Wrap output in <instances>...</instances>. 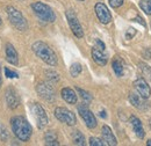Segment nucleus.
<instances>
[{"instance_id": "obj_1", "label": "nucleus", "mask_w": 151, "mask_h": 146, "mask_svg": "<svg viewBox=\"0 0 151 146\" xmlns=\"http://www.w3.org/2000/svg\"><path fill=\"white\" fill-rule=\"evenodd\" d=\"M11 127L15 137L21 142H28L32 137L33 128L23 116H14L11 118Z\"/></svg>"}, {"instance_id": "obj_2", "label": "nucleus", "mask_w": 151, "mask_h": 146, "mask_svg": "<svg viewBox=\"0 0 151 146\" xmlns=\"http://www.w3.org/2000/svg\"><path fill=\"white\" fill-rule=\"evenodd\" d=\"M33 51L35 52V55L37 56L40 59H42L44 63H47L50 66H56L57 65V56L55 51L44 42L37 41L32 45Z\"/></svg>"}, {"instance_id": "obj_3", "label": "nucleus", "mask_w": 151, "mask_h": 146, "mask_svg": "<svg viewBox=\"0 0 151 146\" xmlns=\"http://www.w3.org/2000/svg\"><path fill=\"white\" fill-rule=\"evenodd\" d=\"M32 8H33L34 13L44 22H54L56 20V15H55L52 8L50 6L41 2V1L33 2Z\"/></svg>"}, {"instance_id": "obj_4", "label": "nucleus", "mask_w": 151, "mask_h": 146, "mask_svg": "<svg viewBox=\"0 0 151 146\" xmlns=\"http://www.w3.org/2000/svg\"><path fill=\"white\" fill-rule=\"evenodd\" d=\"M6 11H7V15H8V19L11 21V23L18 30H20V31H26L28 29L27 20L24 19V16L22 15V13L20 12L19 9L14 8L13 6H8L6 8Z\"/></svg>"}, {"instance_id": "obj_5", "label": "nucleus", "mask_w": 151, "mask_h": 146, "mask_svg": "<svg viewBox=\"0 0 151 146\" xmlns=\"http://www.w3.org/2000/svg\"><path fill=\"white\" fill-rule=\"evenodd\" d=\"M55 116L58 121H60L62 123H65L70 127H73L77 123V118L76 115L71 110L66 109L64 107H57L55 109Z\"/></svg>"}, {"instance_id": "obj_6", "label": "nucleus", "mask_w": 151, "mask_h": 146, "mask_svg": "<svg viewBox=\"0 0 151 146\" xmlns=\"http://www.w3.org/2000/svg\"><path fill=\"white\" fill-rule=\"evenodd\" d=\"M30 110L36 120V123H37L38 129H43L45 128V125L48 124V116H47V112L44 108L40 104V103H33L32 107H30Z\"/></svg>"}, {"instance_id": "obj_7", "label": "nucleus", "mask_w": 151, "mask_h": 146, "mask_svg": "<svg viewBox=\"0 0 151 146\" xmlns=\"http://www.w3.org/2000/svg\"><path fill=\"white\" fill-rule=\"evenodd\" d=\"M78 112H79V115L81 116V118L84 120V122H85V124H86L87 128L94 129L95 127H96L98 122H96V118H95L94 114L87 108L86 104L79 106V107H78Z\"/></svg>"}, {"instance_id": "obj_8", "label": "nucleus", "mask_w": 151, "mask_h": 146, "mask_svg": "<svg viewBox=\"0 0 151 146\" xmlns=\"http://www.w3.org/2000/svg\"><path fill=\"white\" fill-rule=\"evenodd\" d=\"M36 92L42 99H44L48 102H52L55 100V89H54L52 85L49 82L38 84L36 87Z\"/></svg>"}, {"instance_id": "obj_9", "label": "nucleus", "mask_w": 151, "mask_h": 146, "mask_svg": "<svg viewBox=\"0 0 151 146\" xmlns=\"http://www.w3.org/2000/svg\"><path fill=\"white\" fill-rule=\"evenodd\" d=\"M66 19H68V23L70 26V29L72 30L73 35L78 38H81L84 36V31H83V28H81V24L79 22L78 18L76 16V14L71 11H68L66 12Z\"/></svg>"}, {"instance_id": "obj_10", "label": "nucleus", "mask_w": 151, "mask_h": 146, "mask_svg": "<svg viewBox=\"0 0 151 146\" xmlns=\"http://www.w3.org/2000/svg\"><path fill=\"white\" fill-rule=\"evenodd\" d=\"M95 14L99 19V21L104 24H108L111 21H112V15H111V12L109 9L107 8V6L102 2H98L94 7Z\"/></svg>"}, {"instance_id": "obj_11", "label": "nucleus", "mask_w": 151, "mask_h": 146, "mask_svg": "<svg viewBox=\"0 0 151 146\" xmlns=\"http://www.w3.org/2000/svg\"><path fill=\"white\" fill-rule=\"evenodd\" d=\"M134 87L139 94V96L142 99H149L151 95V89L150 86L148 85V82L145 81V79L143 78H138L134 81Z\"/></svg>"}, {"instance_id": "obj_12", "label": "nucleus", "mask_w": 151, "mask_h": 146, "mask_svg": "<svg viewBox=\"0 0 151 146\" xmlns=\"http://www.w3.org/2000/svg\"><path fill=\"white\" fill-rule=\"evenodd\" d=\"M92 58L95 63L100 66H105L108 62V57L106 55V50H101L96 47H93L92 48Z\"/></svg>"}, {"instance_id": "obj_13", "label": "nucleus", "mask_w": 151, "mask_h": 146, "mask_svg": "<svg viewBox=\"0 0 151 146\" xmlns=\"http://www.w3.org/2000/svg\"><path fill=\"white\" fill-rule=\"evenodd\" d=\"M101 135H102V140L105 142L106 145L109 146H115L117 145V140L114 136L113 131L111 130V128L108 125H104L101 129Z\"/></svg>"}, {"instance_id": "obj_14", "label": "nucleus", "mask_w": 151, "mask_h": 146, "mask_svg": "<svg viewBox=\"0 0 151 146\" xmlns=\"http://www.w3.org/2000/svg\"><path fill=\"white\" fill-rule=\"evenodd\" d=\"M5 99H6V102H7V104L11 109H15L19 106V96L17 95V92L13 88L9 87V88L6 89Z\"/></svg>"}, {"instance_id": "obj_15", "label": "nucleus", "mask_w": 151, "mask_h": 146, "mask_svg": "<svg viewBox=\"0 0 151 146\" xmlns=\"http://www.w3.org/2000/svg\"><path fill=\"white\" fill-rule=\"evenodd\" d=\"M130 124L132 127V130L135 132V135L139 138V139H143L144 136H145V132H144V129L142 125V122L136 117V116H130V120H129Z\"/></svg>"}, {"instance_id": "obj_16", "label": "nucleus", "mask_w": 151, "mask_h": 146, "mask_svg": "<svg viewBox=\"0 0 151 146\" xmlns=\"http://www.w3.org/2000/svg\"><path fill=\"white\" fill-rule=\"evenodd\" d=\"M6 59L12 65H18L19 63V56L15 50V48L12 44H6Z\"/></svg>"}, {"instance_id": "obj_17", "label": "nucleus", "mask_w": 151, "mask_h": 146, "mask_svg": "<svg viewBox=\"0 0 151 146\" xmlns=\"http://www.w3.org/2000/svg\"><path fill=\"white\" fill-rule=\"evenodd\" d=\"M60 94H62V97L65 102H68L70 104H76L77 103V95H76L73 89H71L69 87H65V88L62 89Z\"/></svg>"}, {"instance_id": "obj_18", "label": "nucleus", "mask_w": 151, "mask_h": 146, "mask_svg": "<svg viewBox=\"0 0 151 146\" xmlns=\"http://www.w3.org/2000/svg\"><path fill=\"white\" fill-rule=\"evenodd\" d=\"M44 140H45V145L48 146H58V139H57V133L55 131H47L45 132V136H44Z\"/></svg>"}, {"instance_id": "obj_19", "label": "nucleus", "mask_w": 151, "mask_h": 146, "mask_svg": "<svg viewBox=\"0 0 151 146\" xmlns=\"http://www.w3.org/2000/svg\"><path fill=\"white\" fill-rule=\"evenodd\" d=\"M113 70L115 74L117 75V77H122L123 75V73H124V67H123V63H122V60L120 59V58H117V57H115V59L113 60Z\"/></svg>"}, {"instance_id": "obj_20", "label": "nucleus", "mask_w": 151, "mask_h": 146, "mask_svg": "<svg viewBox=\"0 0 151 146\" xmlns=\"http://www.w3.org/2000/svg\"><path fill=\"white\" fill-rule=\"evenodd\" d=\"M72 142L75 145H79V146H84L86 143H85V137L84 135L80 132V131H75L72 133Z\"/></svg>"}, {"instance_id": "obj_21", "label": "nucleus", "mask_w": 151, "mask_h": 146, "mask_svg": "<svg viewBox=\"0 0 151 146\" xmlns=\"http://www.w3.org/2000/svg\"><path fill=\"white\" fill-rule=\"evenodd\" d=\"M129 101L134 107L136 108H139L142 106V101H141V96L138 94H135V93H130L129 94Z\"/></svg>"}, {"instance_id": "obj_22", "label": "nucleus", "mask_w": 151, "mask_h": 146, "mask_svg": "<svg viewBox=\"0 0 151 146\" xmlns=\"http://www.w3.org/2000/svg\"><path fill=\"white\" fill-rule=\"evenodd\" d=\"M139 7L145 14L151 15V0H141L139 1Z\"/></svg>"}, {"instance_id": "obj_23", "label": "nucleus", "mask_w": 151, "mask_h": 146, "mask_svg": "<svg viewBox=\"0 0 151 146\" xmlns=\"http://www.w3.org/2000/svg\"><path fill=\"white\" fill-rule=\"evenodd\" d=\"M81 71H83V67H81V65L79 63H73L71 65V67H70V74L73 78H77L81 73Z\"/></svg>"}, {"instance_id": "obj_24", "label": "nucleus", "mask_w": 151, "mask_h": 146, "mask_svg": "<svg viewBox=\"0 0 151 146\" xmlns=\"http://www.w3.org/2000/svg\"><path fill=\"white\" fill-rule=\"evenodd\" d=\"M138 66H139V69H141L142 73L144 74V77L148 78V80H150L151 81V67L150 66L147 65L145 63H138Z\"/></svg>"}, {"instance_id": "obj_25", "label": "nucleus", "mask_w": 151, "mask_h": 146, "mask_svg": "<svg viewBox=\"0 0 151 146\" xmlns=\"http://www.w3.org/2000/svg\"><path fill=\"white\" fill-rule=\"evenodd\" d=\"M76 89H77V92L79 93V95L81 96V99H83L85 102H91V101H92V95H91L88 92L84 91V89H81V88H79V87H77Z\"/></svg>"}, {"instance_id": "obj_26", "label": "nucleus", "mask_w": 151, "mask_h": 146, "mask_svg": "<svg viewBox=\"0 0 151 146\" xmlns=\"http://www.w3.org/2000/svg\"><path fill=\"white\" fill-rule=\"evenodd\" d=\"M45 77L52 82V81H55L57 82L58 80H59V74L57 72H55L54 70H48V71H45Z\"/></svg>"}, {"instance_id": "obj_27", "label": "nucleus", "mask_w": 151, "mask_h": 146, "mask_svg": "<svg viewBox=\"0 0 151 146\" xmlns=\"http://www.w3.org/2000/svg\"><path fill=\"white\" fill-rule=\"evenodd\" d=\"M90 145L91 146H105L106 144L104 143V140L96 138V137H91L90 138Z\"/></svg>"}, {"instance_id": "obj_28", "label": "nucleus", "mask_w": 151, "mask_h": 146, "mask_svg": "<svg viewBox=\"0 0 151 146\" xmlns=\"http://www.w3.org/2000/svg\"><path fill=\"white\" fill-rule=\"evenodd\" d=\"M5 77L9 78V79H13V78H19V74L12 70H9L8 67H5Z\"/></svg>"}, {"instance_id": "obj_29", "label": "nucleus", "mask_w": 151, "mask_h": 146, "mask_svg": "<svg viewBox=\"0 0 151 146\" xmlns=\"http://www.w3.org/2000/svg\"><path fill=\"white\" fill-rule=\"evenodd\" d=\"M108 1H109L111 6L114 7V8H117V7L122 6V5H123V2H124V0H108Z\"/></svg>"}, {"instance_id": "obj_30", "label": "nucleus", "mask_w": 151, "mask_h": 146, "mask_svg": "<svg viewBox=\"0 0 151 146\" xmlns=\"http://www.w3.org/2000/svg\"><path fill=\"white\" fill-rule=\"evenodd\" d=\"M135 34H136V30H135L134 28H129V29L127 30V33H126V38H127V39H132V37L135 36Z\"/></svg>"}, {"instance_id": "obj_31", "label": "nucleus", "mask_w": 151, "mask_h": 146, "mask_svg": "<svg viewBox=\"0 0 151 146\" xmlns=\"http://www.w3.org/2000/svg\"><path fill=\"white\" fill-rule=\"evenodd\" d=\"M0 138L2 140L7 139V131H6V129L4 128L2 125H0Z\"/></svg>"}, {"instance_id": "obj_32", "label": "nucleus", "mask_w": 151, "mask_h": 146, "mask_svg": "<svg viewBox=\"0 0 151 146\" xmlns=\"http://www.w3.org/2000/svg\"><path fill=\"white\" fill-rule=\"evenodd\" d=\"M143 57L147 58V59H151V48L145 49V50L143 51Z\"/></svg>"}, {"instance_id": "obj_33", "label": "nucleus", "mask_w": 151, "mask_h": 146, "mask_svg": "<svg viewBox=\"0 0 151 146\" xmlns=\"http://www.w3.org/2000/svg\"><path fill=\"white\" fill-rule=\"evenodd\" d=\"M135 21H136V22H139L142 26H144V27H145V22H144V20L141 18V16H137V18L135 19Z\"/></svg>"}, {"instance_id": "obj_34", "label": "nucleus", "mask_w": 151, "mask_h": 146, "mask_svg": "<svg viewBox=\"0 0 151 146\" xmlns=\"http://www.w3.org/2000/svg\"><path fill=\"white\" fill-rule=\"evenodd\" d=\"M99 115H100V117H102V118H106V117H107V115H106V111H105V110L100 111V114H99Z\"/></svg>"}, {"instance_id": "obj_35", "label": "nucleus", "mask_w": 151, "mask_h": 146, "mask_svg": "<svg viewBox=\"0 0 151 146\" xmlns=\"http://www.w3.org/2000/svg\"><path fill=\"white\" fill-rule=\"evenodd\" d=\"M1 85H2V78H1V74H0V87H1Z\"/></svg>"}, {"instance_id": "obj_36", "label": "nucleus", "mask_w": 151, "mask_h": 146, "mask_svg": "<svg viewBox=\"0 0 151 146\" xmlns=\"http://www.w3.org/2000/svg\"><path fill=\"white\" fill-rule=\"evenodd\" d=\"M147 145L151 146V140H148V142H147Z\"/></svg>"}, {"instance_id": "obj_37", "label": "nucleus", "mask_w": 151, "mask_h": 146, "mask_svg": "<svg viewBox=\"0 0 151 146\" xmlns=\"http://www.w3.org/2000/svg\"><path fill=\"white\" fill-rule=\"evenodd\" d=\"M149 124H150V128H151V118L149 120Z\"/></svg>"}, {"instance_id": "obj_38", "label": "nucleus", "mask_w": 151, "mask_h": 146, "mask_svg": "<svg viewBox=\"0 0 151 146\" xmlns=\"http://www.w3.org/2000/svg\"><path fill=\"white\" fill-rule=\"evenodd\" d=\"M1 23H2V21H1V18H0V26H1Z\"/></svg>"}, {"instance_id": "obj_39", "label": "nucleus", "mask_w": 151, "mask_h": 146, "mask_svg": "<svg viewBox=\"0 0 151 146\" xmlns=\"http://www.w3.org/2000/svg\"><path fill=\"white\" fill-rule=\"evenodd\" d=\"M81 1H84V0H81Z\"/></svg>"}]
</instances>
